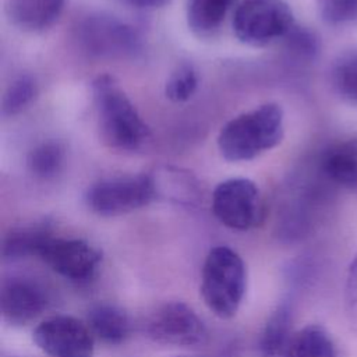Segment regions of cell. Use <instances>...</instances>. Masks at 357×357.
I'll use <instances>...</instances> for the list:
<instances>
[{"mask_svg": "<svg viewBox=\"0 0 357 357\" xmlns=\"http://www.w3.org/2000/svg\"><path fill=\"white\" fill-rule=\"evenodd\" d=\"M66 156L64 145L50 139L36 145L28 155L26 165L29 172L38 178H53L63 167Z\"/></svg>", "mask_w": 357, "mask_h": 357, "instance_id": "20", "label": "cell"}, {"mask_svg": "<svg viewBox=\"0 0 357 357\" xmlns=\"http://www.w3.org/2000/svg\"><path fill=\"white\" fill-rule=\"evenodd\" d=\"M35 344L50 357H92L95 336L86 322L70 315L43 319L33 329Z\"/></svg>", "mask_w": 357, "mask_h": 357, "instance_id": "9", "label": "cell"}, {"mask_svg": "<svg viewBox=\"0 0 357 357\" xmlns=\"http://www.w3.org/2000/svg\"><path fill=\"white\" fill-rule=\"evenodd\" d=\"M156 197L152 176L137 174L105 178L85 192V202L100 216H119L148 205Z\"/></svg>", "mask_w": 357, "mask_h": 357, "instance_id": "5", "label": "cell"}, {"mask_svg": "<svg viewBox=\"0 0 357 357\" xmlns=\"http://www.w3.org/2000/svg\"><path fill=\"white\" fill-rule=\"evenodd\" d=\"M294 25L293 11L284 0H241L233 15L237 39L250 46L283 39Z\"/></svg>", "mask_w": 357, "mask_h": 357, "instance_id": "4", "label": "cell"}, {"mask_svg": "<svg viewBox=\"0 0 357 357\" xmlns=\"http://www.w3.org/2000/svg\"><path fill=\"white\" fill-rule=\"evenodd\" d=\"M47 305L45 289L33 279L13 276L1 283L0 311L10 325H26L38 318Z\"/></svg>", "mask_w": 357, "mask_h": 357, "instance_id": "11", "label": "cell"}, {"mask_svg": "<svg viewBox=\"0 0 357 357\" xmlns=\"http://www.w3.org/2000/svg\"><path fill=\"white\" fill-rule=\"evenodd\" d=\"M64 0H7L11 22L22 31L39 32L53 25L60 17Z\"/></svg>", "mask_w": 357, "mask_h": 357, "instance_id": "13", "label": "cell"}, {"mask_svg": "<svg viewBox=\"0 0 357 357\" xmlns=\"http://www.w3.org/2000/svg\"><path fill=\"white\" fill-rule=\"evenodd\" d=\"M127 3H130L134 7L138 8H145V10H152V8H159L166 6L167 3H170L172 0H126Z\"/></svg>", "mask_w": 357, "mask_h": 357, "instance_id": "26", "label": "cell"}, {"mask_svg": "<svg viewBox=\"0 0 357 357\" xmlns=\"http://www.w3.org/2000/svg\"><path fill=\"white\" fill-rule=\"evenodd\" d=\"M286 50L301 61H312L321 50L319 36L305 26L294 25L283 38Z\"/></svg>", "mask_w": 357, "mask_h": 357, "instance_id": "22", "label": "cell"}, {"mask_svg": "<svg viewBox=\"0 0 357 357\" xmlns=\"http://www.w3.org/2000/svg\"><path fill=\"white\" fill-rule=\"evenodd\" d=\"M318 167L329 184L357 191V137L326 148Z\"/></svg>", "mask_w": 357, "mask_h": 357, "instance_id": "12", "label": "cell"}, {"mask_svg": "<svg viewBox=\"0 0 357 357\" xmlns=\"http://www.w3.org/2000/svg\"><path fill=\"white\" fill-rule=\"evenodd\" d=\"M198 86V75L192 64L181 63L176 67V70L170 74L165 93L173 102H184L188 100Z\"/></svg>", "mask_w": 357, "mask_h": 357, "instance_id": "23", "label": "cell"}, {"mask_svg": "<svg viewBox=\"0 0 357 357\" xmlns=\"http://www.w3.org/2000/svg\"><path fill=\"white\" fill-rule=\"evenodd\" d=\"M237 0H187L188 28L201 38L215 35Z\"/></svg>", "mask_w": 357, "mask_h": 357, "instance_id": "15", "label": "cell"}, {"mask_svg": "<svg viewBox=\"0 0 357 357\" xmlns=\"http://www.w3.org/2000/svg\"><path fill=\"white\" fill-rule=\"evenodd\" d=\"M212 212L229 229L244 231L255 227L264 218L257 184L243 177L222 181L212 194Z\"/></svg>", "mask_w": 357, "mask_h": 357, "instance_id": "7", "label": "cell"}, {"mask_svg": "<svg viewBox=\"0 0 357 357\" xmlns=\"http://www.w3.org/2000/svg\"><path fill=\"white\" fill-rule=\"evenodd\" d=\"M52 237L49 227L42 225H32L11 230L3 241L4 258L18 259L40 254L46 241Z\"/></svg>", "mask_w": 357, "mask_h": 357, "instance_id": "18", "label": "cell"}, {"mask_svg": "<svg viewBox=\"0 0 357 357\" xmlns=\"http://www.w3.org/2000/svg\"><path fill=\"white\" fill-rule=\"evenodd\" d=\"M39 258L57 275L73 280H89L102 259L100 251L82 238L50 237L43 245Z\"/></svg>", "mask_w": 357, "mask_h": 357, "instance_id": "10", "label": "cell"}, {"mask_svg": "<svg viewBox=\"0 0 357 357\" xmlns=\"http://www.w3.org/2000/svg\"><path fill=\"white\" fill-rule=\"evenodd\" d=\"M145 333L153 342L172 346H199L208 331L198 314L183 301H169L153 310L145 324Z\"/></svg>", "mask_w": 357, "mask_h": 357, "instance_id": "8", "label": "cell"}, {"mask_svg": "<svg viewBox=\"0 0 357 357\" xmlns=\"http://www.w3.org/2000/svg\"><path fill=\"white\" fill-rule=\"evenodd\" d=\"M333 92L346 103L357 106V50L340 53L329 68Z\"/></svg>", "mask_w": 357, "mask_h": 357, "instance_id": "19", "label": "cell"}, {"mask_svg": "<svg viewBox=\"0 0 357 357\" xmlns=\"http://www.w3.org/2000/svg\"><path fill=\"white\" fill-rule=\"evenodd\" d=\"M291 332V310L287 304L279 305L268 318L261 336V350L265 357H284Z\"/></svg>", "mask_w": 357, "mask_h": 357, "instance_id": "17", "label": "cell"}, {"mask_svg": "<svg viewBox=\"0 0 357 357\" xmlns=\"http://www.w3.org/2000/svg\"><path fill=\"white\" fill-rule=\"evenodd\" d=\"M284 357H337V350L322 325L310 324L293 333Z\"/></svg>", "mask_w": 357, "mask_h": 357, "instance_id": "16", "label": "cell"}, {"mask_svg": "<svg viewBox=\"0 0 357 357\" xmlns=\"http://www.w3.org/2000/svg\"><path fill=\"white\" fill-rule=\"evenodd\" d=\"M85 322L95 339L106 344H121L131 332L128 315L120 307L109 303H99L91 307Z\"/></svg>", "mask_w": 357, "mask_h": 357, "instance_id": "14", "label": "cell"}, {"mask_svg": "<svg viewBox=\"0 0 357 357\" xmlns=\"http://www.w3.org/2000/svg\"><path fill=\"white\" fill-rule=\"evenodd\" d=\"M321 18L329 25H340L357 18V0H315Z\"/></svg>", "mask_w": 357, "mask_h": 357, "instance_id": "24", "label": "cell"}, {"mask_svg": "<svg viewBox=\"0 0 357 357\" xmlns=\"http://www.w3.org/2000/svg\"><path fill=\"white\" fill-rule=\"evenodd\" d=\"M283 110L265 103L229 120L220 130L218 146L230 162L250 160L275 148L283 138Z\"/></svg>", "mask_w": 357, "mask_h": 357, "instance_id": "2", "label": "cell"}, {"mask_svg": "<svg viewBox=\"0 0 357 357\" xmlns=\"http://www.w3.org/2000/svg\"><path fill=\"white\" fill-rule=\"evenodd\" d=\"M78 39L86 53L100 59L134 56L141 50V38L128 24L110 14H91L78 26Z\"/></svg>", "mask_w": 357, "mask_h": 357, "instance_id": "6", "label": "cell"}, {"mask_svg": "<svg viewBox=\"0 0 357 357\" xmlns=\"http://www.w3.org/2000/svg\"><path fill=\"white\" fill-rule=\"evenodd\" d=\"M92 95L99 135L109 148L134 152L146 145L149 128L112 75H98L92 82Z\"/></svg>", "mask_w": 357, "mask_h": 357, "instance_id": "1", "label": "cell"}, {"mask_svg": "<svg viewBox=\"0 0 357 357\" xmlns=\"http://www.w3.org/2000/svg\"><path fill=\"white\" fill-rule=\"evenodd\" d=\"M343 303L346 319L350 328L357 332V254L354 255L346 271Z\"/></svg>", "mask_w": 357, "mask_h": 357, "instance_id": "25", "label": "cell"}, {"mask_svg": "<svg viewBox=\"0 0 357 357\" xmlns=\"http://www.w3.org/2000/svg\"><path fill=\"white\" fill-rule=\"evenodd\" d=\"M38 85L36 81L28 75L17 77L7 88L3 96L1 112L4 116H13L24 110L36 96Z\"/></svg>", "mask_w": 357, "mask_h": 357, "instance_id": "21", "label": "cell"}, {"mask_svg": "<svg viewBox=\"0 0 357 357\" xmlns=\"http://www.w3.org/2000/svg\"><path fill=\"white\" fill-rule=\"evenodd\" d=\"M245 265L230 247L209 250L201 272V296L208 310L220 319L234 317L245 293Z\"/></svg>", "mask_w": 357, "mask_h": 357, "instance_id": "3", "label": "cell"}]
</instances>
